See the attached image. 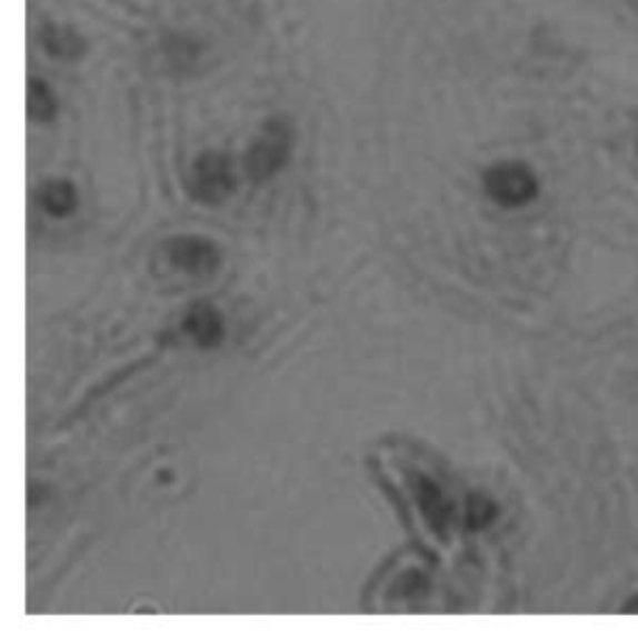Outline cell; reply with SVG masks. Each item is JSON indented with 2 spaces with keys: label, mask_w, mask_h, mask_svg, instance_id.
Listing matches in <instances>:
<instances>
[{
  "label": "cell",
  "mask_w": 638,
  "mask_h": 640,
  "mask_svg": "<svg viewBox=\"0 0 638 640\" xmlns=\"http://www.w3.org/2000/svg\"><path fill=\"white\" fill-rule=\"evenodd\" d=\"M292 136L285 120H270L262 128L260 138L252 142L245 158V170L255 182H265L280 172L290 160Z\"/></svg>",
  "instance_id": "obj_1"
},
{
  "label": "cell",
  "mask_w": 638,
  "mask_h": 640,
  "mask_svg": "<svg viewBox=\"0 0 638 640\" xmlns=\"http://www.w3.org/2000/svg\"><path fill=\"white\" fill-rule=\"evenodd\" d=\"M484 188L501 208H524L539 194V180L521 162H501L484 172Z\"/></svg>",
  "instance_id": "obj_2"
},
{
  "label": "cell",
  "mask_w": 638,
  "mask_h": 640,
  "mask_svg": "<svg viewBox=\"0 0 638 640\" xmlns=\"http://www.w3.org/2000/svg\"><path fill=\"white\" fill-rule=\"evenodd\" d=\"M238 188L232 162L222 152H205L202 158L192 164L188 190L192 200L202 204H220L230 198Z\"/></svg>",
  "instance_id": "obj_3"
},
{
  "label": "cell",
  "mask_w": 638,
  "mask_h": 640,
  "mask_svg": "<svg viewBox=\"0 0 638 640\" xmlns=\"http://www.w3.org/2000/svg\"><path fill=\"white\" fill-rule=\"evenodd\" d=\"M168 260L185 274L192 277H210L220 270L222 250L208 237H175L168 242Z\"/></svg>",
  "instance_id": "obj_4"
},
{
  "label": "cell",
  "mask_w": 638,
  "mask_h": 640,
  "mask_svg": "<svg viewBox=\"0 0 638 640\" xmlns=\"http://www.w3.org/2000/svg\"><path fill=\"white\" fill-rule=\"evenodd\" d=\"M411 489H415L417 506L421 509V516L429 523V529L437 536H447L451 523V503L447 501L445 491H441L435 481L427 479L425 473H417L411 479Z\"/></svg>",
  "instance_id": "obj_5"
},
{
  "label": "cell",
  "mask_w": 638,
  "mask_h": 640,
  "mask_svg": "<svg viewBox=\"0 0 638 640\" xmlns=\"http://www.w3.org/2000/svg\"><path fill=\"white\" fill-rule=\"evenodd\" d=\"M182 332L202 349L218 347L225 337L222 314L212 304H195L182 319Z\"/></svg>",
  "instance_id": "obj_6"
},
{
  "label": "cell",
  "mask_w": 638,
  "mask_h": 640,
  "mask_svg": "<svg viewBox=\"0 0 638 640\" xmlns=\"http://www.w3.org/2000/svg\"><path fill=\"white\" fill-rule=\"evenodd\" d=\"M38 202L48 214L68 217L78 208V192L68 180H50L38 190Z\"/></svg>",
  "instance_id": "obj_7"
},
{
  "label": "cell",
  "mask_w": 638,
  "mask_h": 640,
  "mask_svg": "<svg viewBox=\"0 0 638 640\" xmlns=\"http://www.w3.org/2000/svg\"><path fill=\"white\" fill-rule=\"evenodd\" d=\"M58 112L56 96L50 92L43 80H30L28 82V116L40 122L53 120Z\"/></svg>",
  "instance_id": "obj_8"
},
{
  "label": "cell",
  "mask_w": 638,
  "mask_h": 640,
  "mask_svg": "<svg viewBox=\"0 0 638 640\" xmlns=\"http://www.w3.org/2000/svg\"><path fill=\"white\" fill-rule=\"evenodd\" d=\"M43 46L56 58H66V60H73L82 53V40L68 28H48L43 33Z\"/></svg>",
  "instance_id": "obj_9"
},
{
  "label": "cell",
  "mask_w": 638,
  "mask_h": 640,
  "mask_svg": "<svg viewBox=\"0 0 638 640\" xmlns=\"http://www.w3.org/2000/svg\"><path fill=\"white\" fill-rule=\"evenodd\" d=\"M499 513V506L494 503L487 493H475V497H469L467 501V526L469 529H484V526H489L494 519H497Z\"/></svg>",
  "instance_id": "obj_10"
},
{
  "label": "cell",
  "mask_w": 638,
  "mask_h": 640,
  "mask_svg": "<svg viewBox=\"0 0 638 640\" xmlns=\"http://www.w3.org/2000/svg\"><path fill=\"white\" fill-rule=\"evenodd\" d=\"M621 611H624V613H638V593H636L634 598H629V601H626V603L621 606Z\"/></svg>",
  "instance_id": "obj_11"
}]
</instances>
